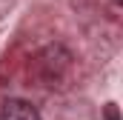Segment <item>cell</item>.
I'll return each instance as SVG.
<instances>
[{"label": "cell", "instance_id": "obj_1", "mask_svg": "<svg viewBox=\"0 0 123 120\" xmlns=\"http://www.w3.org/2000/svg\"><path fill=\"white\" fill-rule=\"evenodd\" d=\"M0 120H40V112H37V106L29 103V100H23V97H12V100L3 103Z\"/></svg>", "mask_w": 123, "mask_h": 120}, {"label": "cell", "instance_id": "obj_2", "mask_svg": "<svg viewBox=\"0 0 123 120\" xmlns=\"http://www.w3.org/2000/svg\"><path fill=\"white\" fill-rule=\"evenodd\" d=\"M103 114H106V120H120V117H117V106H115V103H106Z\"/></svg>", "mask_w": 123, "mask_h": 120}, {"label": "cell", "instance_id": "obj_3", "mask_svg": "<svg viewBox=\"0 0 123 120\" xmlns=\"http://www.w3.org/2000/svg\"><path fill=\"white\" fill-rule=\"evenodd\" d=\"M112 3H115V6H120V3H123V0H112Z\"/></svg>", "mask_w": 123, "mask_h": 120}]
</instances>
